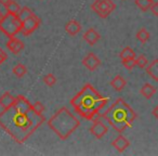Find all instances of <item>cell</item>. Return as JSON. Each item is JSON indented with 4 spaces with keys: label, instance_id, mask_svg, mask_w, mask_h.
Returning <instances> with one entry per match:
<instances>
[{
    "label": "cell",
    "instance_id": "484cf974",
    "mask_svg": "<svg viewBox=\"0 0 158 156\" xmlns=\"http://www.w3.org/2000/svg\"><path fill=\"white\" fill-rule=\"evenodd\" d=\"M147 65H148V60L145 55L141 54L140 57H136V66H139L140 68H146Z\"/></svg>",
    "mask_w": 158,
    "mask_h": 156
},
{
    "label": "cell",
    "instance_id": "7402d4cb",
    "mask_svg": "<svg viewBox=\"0 0 158 156\" xmlns=\"http://www.w3.org/2000/svg\"><path fill=\"white\" fill-rule=\"evenodd\" d=\"M136 7L141 10V11L145 12L147 10L151 9V6L153 3V0H134Z\"/></svg>",
    "mask_w": 158,
    "mask_h": 156
},
{
    "label": "cell",
    "instance_id": "5b68a950",
    "mask_svg": "<svg viewBox=\"0 0 158 156\" xmlns=\"http://www.w3.org/2000/svg\"><path fill=\"white\" fill-rule=\"evenodd\" d=\"M0 31L8 38L15 37L22 31V22L18 15L8 13L0 21Z\"/></svg>",
    "mask_w": 158,
    "mask_h": 156
},
{
    "label": "cell",
    "instance_id": "9c48e42d",
    "mask_svg": "<svg viewBox=\"0 0 158 156\" xmlns=\"http://www.w3.org/2000/svg\"><path fill=\"white\" fill-rule=\"evenodd\" d=\"M108 131V127L101 120L97 119L93 121L92 126L90 128V132L97 139H102Z\"/></svg>",
    "mask_w": 158,
    "mask_h": 156
},
{
    "label": "cell",
    "instance_id": "3957f363",
    "mask_svg": "<svg viewBox=\"0 0 158 156\" xmlns=\"http://www.w3.org/2000/svg\"><path fill=\"white\" fill-rule=\"evenodd\" d=\"M102 117L112 126L113 129L121 133L127 128L132 127L138 115L125 100L119 98L105 112L102 113Z\"/></svg>",
    "mask_w": 158,
    "mask_h": 156
},
{
    "label": "cell",
    "instance_id": "4316f807",
    "mask_svg": "<svg viewBox=\"0 0 158 156\" xmlns=\"http://www.w3.org/2000/svg\"><path fill=\"white\" fill-rule=\"evenodd\" d=\"M33 108H34V110L38 113V114H42V113L44 112V110H46V108H44V105L40 101L35 102V103L33 104Z\"/></svg>",
    "mask_w": 158,
    "mask_h": 156
},
{
    "label": "cell",
    "instance_id": "30bf717a",
    "mask_svg": "<svg viewBox=\"0 0 158 156\" xmlns=\"http://www.w3.org/2000/svg\"><path fill=\"white\" fill-rule=\"evenodd\" d=\"M7 48L13 54H19L24 49V42L16 37L9 38V40L7 42Z\"/></svg>",
    "mask_w": 158,
    "mask_h": 156
},
{
    "label": "cell",
    "instance_id": "5bb4252c",
    "mask_svg": "<svg viewBox=\"0 0 158 156\" xmlns=\"http://www.w3.org/2000/svg\"><path fill=\"white\" fill-rule=\"evenodd\" d=\"M65 31L68 35L74 37V36H76L79 32L81 31V25L79 24L76 20H70L69 22H67V24L65 25Z\"/></svg>",
    "mask_w": 158,
    "mask_h": 156
},
{
    "label": "cell",
    "instance_id": "2e32d148",
    "mask_svg": "<svg viewBox=\"0 0 158 156\" xmlns=\"http://www.w3.org/2000/svg\"><path fill=\"white\" fill-rule=\"evenodd\" d=\"M15 98L13 97L10 92H5L1 97H0V106H2L3 108H7L9 106L13 105L15 102Z\"/></svg>",
    "mask_w": 158,
    "mask_h": 156
},
{
    "label": "cell",
    "instance_id": "8fae6325",
    "mask_svg": "<svg viewBox=\"0 0 158 156\" xmlns=\"http://www.w3.org/2000/svg\"><path fill=\"white\" fill-rule=\"evenodd\" d=\"M112 146L114 147V149H116L117 152L123 153V152H125L126 150L130 146V141L128 140L126 137H123V134H119V136L112 142Z\"/></svg>",
    "mask_w": 158,
    "mask_h": 156
},
{
    "label": "cell",
    "instance_id": "d6986e66",
    "mask_svg": "<svg viewBox=\"0 0 158 156\" xmlns=\"http://www.w3.org/2000/svg\"><path fill=\"white\" fill-rule=\"evenodd\" d=\"M12 72H13V74L15 75L16 77L22 78V77H24L25 75L27 74V67L24 65V64L19 63V64H16L13 68H12Z\"/></svg>",
    "mask_w": 158,
    "mask_h": 156
},
{
    "label": "cell",
    "instance_id": "d6a6232c",
    "mask_svg": "<svg viewBox=\"0 0 158 156\" xmlns=\"http://www.w3.org/2000/svg\"><path fill=\"white\" fill-rule=\"evenodd\" d=\"M0 50H1V48H0Z\"/></svg>",
    "mask_w": 158,
    "mask_h": 156
},
{
    "label": "cell",
    "instance_id": "f1b7e54d",
    "mask_svg": "<svg viewBox=\"0 0 158 156\" xmlns=\"http://www.w3.org/2000/svg\"><path fill=\"white\" fill-rule=\"evenodd\" d=\"M7 59H8V54L1 49V50H0V66H1V64H2L3 62H6Z\"/></svg>",
    "mask_w": 158,
    "mask_h": 156
},
{
    "label": "cell",
    "instance_id": "52a82bcc",
    "mask_svg": "<svg viewBox=\"0 0 158 156\" xmlns=\"http://www.w3.org/2000/svg\"><path fill=\"white\" fill-rule=\"evenodd\" d=\"M40 22L41 21H40L39 16H37L36 14H33L29 19L22 22V31H21V33L24 36H29L39 27Z\"/></svg>",
    "mask_w": 158,
    "mask_h": 156
},
{
    "label": "cell",
    "instance_id": "7a4b0ae2",
    "mask_svg": "<svg viewBox=\"0 0 158 156\" xmlns=\"http://www.w3.org/2000/svg\"><path fill=\"white\" fill-rule=\"evenodd\" d=\"M108 100V98L102 97L91 84H86L70 100V105L85 119L94 121L102 117L101 111L107 105Z\"/></svg>",
    "mask_w": 158,
    "mask_h": 156
},
{
    "label": "cell",
    "instance_id": "e0dca14e",
    "mask_svg": "<svg viewBox=\"0 0 158 156\" xmlns=\"http://www.w3.org/2000/svg\"><path fill=\"white\" fill-rule=\"evenodd\" d=\"M156 91H157L156 87H154L153 85H151V84H144L142 86V88L140 89V93L145 99H151L156 93Z\"/></svg>",
    "mask_w": 158,
    "mask_h": 156
},
{
    "label": "cell",
    "instance_id": "44dd1931",
    "mask_svg": "<svg viewBox=\"0 0 158 156\" xmlns=\"http://www.w3.org/2000/svg\"><path fill=\"white\" fill-rule=\"evenodd\" d=\"M119 57L123 60H128V59H135V52L133 49H131L130 47H126L119 54Z\"/></svg>",
    "mask_w": 158,
    "mask_h": 156
},
{
    "label": "cell",
    "instance_id": "277c9868",
    "mask_svg": "<svg viewBox=\"0 0 158 156\" xmlns=\"http://www.w3.org/2000/svg\"><path fill=\"white\" fill-rule=\"evenodd\" d=\"M48 126L61 140H67L80 126V121L66 108H62L48 120Z\"/></svg>",
    "mask_w": 158,
    "mask_h": 156
},
{
    "label": "cell",
    "instance_id": "ac0fdd59",
    "mask_svg": "<svg viewBox=\"0 0 158 156\" xmlns=\"http://www.w3.org/2000/svg\"><path fill=\"white\" fill-rule=\"evenodd\" d=\"M5 8H6V10H7L8 13L14 14V15H18V14L20 13L21 9H22V8L20 7V5H19L16 1H14V0H11Z\"/></svg>",
    "mask_w": 158,
    "mask_h": 156
},
{
    "label": "cell",
    "instance_id": "1f68e13d",
    "mask_svg": "<svg viewBox=\"0 0 158 156\" xmlns=\"http://www.w3.org/2000/svg\"><path fill=\"white\" fill-rule=\"evenodd\" d=\"M2 18H3V14L1 13V11H0V21H1V19H2Z\"/></svg>",
    "mask_w": 158,
    "mask_h": 156
},
{
    "label": "cell",
    "instance_id": "f546056e",
    "mask_svg": "<svg viewBox=\"0 0 158 156\" xmlns=\"http://www.w3.org/2000/svg\"><path fill=\"white\" fill-rule=\"evenodd\" d=\"M152 114H153V116L155 117L156 119H158V105L155 106V108H153V111H152Z\"/></svg>",
    "mask_w": 158,
    "mask_h": 156
},
{
    "label": "cell",
    "instance_id": "603a6c76",
    "mask_svg": "<svg viewBox=\"0 0 158 156\" xmlns=\"http://www.w3.org/2000/svg\"><path fill=\"white\" fill-rule=\"evenodd\" d=\"M33 11L31 10V8H28V7H24V8H22L21 9V11H20V13L18 14V16H19V19L21 20V22H24L25 20H27V19H29L31 15H33Z\"/></svg>",
    "mask_w": 158,
    "mask_h": 156
},
{
    "label": "cell",
    "instance_id": "4fadbf2b",
    "mask_svg": "<svg viewBox=\"0 0 158 156\" xmlns=\"http://www.w3.org/2000/svg\"><path fill=\"white\" fill-rule=\"evenodd\" d=\"M126 85H127V82H126L125 78H123V76H120V75H117V76H115L114 78L110 80V87H112L115 91H117V92L123 91V89H125Z\"/></svg>",
    "mask_w": 158,
    "mask_h": 156
},
{
    "label": "cell",
    "instance_id": "9a60e30c",
    "mask_svg": "<svg viewBox=\"0 0 158 156\" xmlns=\"http://www.w3.org/2000/svg\"><path fill=\"white\" fill-rule=\"evenodd\" d=\"M146 73L152 79L158 82V59H155L146 66Z\"/></svg>",
    "mask_w": 158,
    "mask_h": 156
},
{
    "label": "cell",
    "instance_id": "7c38bea8",
    "mask_svg": "<svg viewBox=\"0 0 158 156\" xmlns=\"http://www.w3.org/2000/svg\"><path fill=\"white\" fill-rule=\"evenodd\" d=\"M84 39L89 46H94V44L101 39V35H100L99 32H97L94 28H89L85 32Z\"/></svg>",
    "mask_w": 158,
    "mask_h": 156
},
{
    "label": "cell",
    "instance_id": "8992f818",
    "mask_svg": "<svg viewBox=\"0 0 158 156\" xmlns=\"http://www.w3.org/2000/svg\"><path fill=\"white\" fill-rule=\"evenodd\" d=\"M91 9L102 19H106L115 9L116 5L112 0H95L91 5Z\"/></svg>",
    "mask_w": 158,
    "mask_h": 156
},
{
    "label": "cell",
    "instance_id": "cb8c5ba5",
    "mask_svg": "<svg viewBox=\"0 0 158 156\" xmlns=\"http://www.w3.org/2000/svg\"><path fill=\"white\" fill-rule=\"evenodd\" d=\"M42 80H44V82L48 87H52V86H54L55 82H56V77L50 73V74H47L46 76L42 78Z\"/></svg>",
    "mask_w": 158,
    "mask_h": 156
},
{
    "label": "cell",
    "instance_id": "6da1fadb",
    "mask_svg": "<svg viewBox=\"0 0 158 156\" xmlns=\"http://www.w3.org/2000/svg\"><path fill=\"white\" fill-rule=\"evenodd\" d=\"M44 121V115L38 114L33 104L22 95L15 98L13 105L0 113V127L19 144L25 143Z\"/></svg>",
    "mask_w": 158,
    "mask_h": 156
},
{
    "label": "cell",
    "instance_id": "83f0119b",
    "mask_svg": "<svg viewBox=\"0 0 158 156\" xmlns=\"http://www.w3.org/2000/svg\"><path fill=\"white\" fill-rule=\"evenodd\" d=\"M152 11V13L154 14L155 16H158V1H153V3H152L151 6V9H149Z\"/></svg>",
    "mask_w": 158,
    "mask_h": 156
},
{
    "label": "cell",
    "instance_id": "ba28073f",
    "mask_svg": "<svg viewBox=\"0 0 158 156\" xmlns=\"http://www.w3.org/2000/svg\"><path fill=\"white\" fill-rule=\"evenodd\" d=\"M82 64L90 72L95 70L100 65H101V60L97 57L93 52H89L86 57L82 60Z\"/></svg>",
    "mask_w": 158,
    "mask_h": 156
},
{
    "label": "cell",
    "instance_id": "d4e9b609",
    "mask_svg": "<svg viewBox=\"0 0 158 156\" xmlns=\"http://www.w3.org/2000/svg\"><path fill=\"white\" fill-rule=\"evenodd\" d=\"M123 65L127 68L128 70H132L136 66V59H128V60H123L121 61Z\"/></svg>",
    "mask_w": 158,
    "mask_h": 156
},
{
    "label": "cell",
    "instance_id": "ffe728a7",
    "mask_svg": "<svg viewBox=\"0 0 158 156\" xmlns=\"http://www.w3.org/2000/svg\"><path fill=\"white\" fill-rule=\"evenodd\" d=\"M149 37H151V34H149V32H147L146 28H144V27L139 29L138 33H136V39H138L139 41L142 42L143 44H146V42L148 41Z\"/></svg>",
    "mask_w": 158,
    "mask_h": 156
},
{
    "label": "cell",
    "instance_id": "4dcf8cb0",
    "mask_svg": "<svg viewBox=\"0 0 158 156\" xmlns=\"http://www.w3.org/2000/svg\"><path fill=\"white\" fill-rule=\"evenodd\" d=\"M10 1H11V0H0V5L3 6V7H6V6H7Z\"/></svg>",
    "mask_w": 158,
    "mask_h": 156
}]
</instances>
